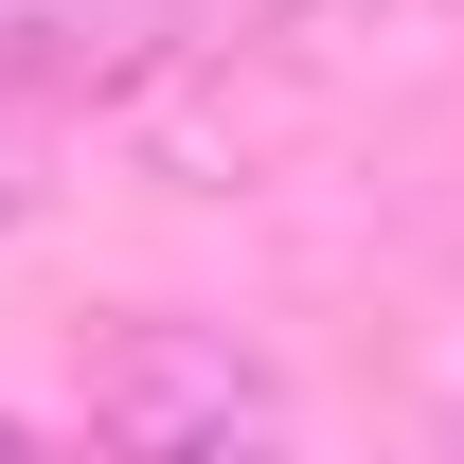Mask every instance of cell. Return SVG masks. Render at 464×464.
<instances>
[{
	"label": "cell",
	"mask_w": 464,
	"mask_h": 464,
	"mask_svg": "<svg viewBox=\"0 0 464 464\" xmlns=\"http://www.w3.org/2000/svg\"><path fill=\"white\" fill-rule=\"evenodd\" d=\"M90 429L108 464H286V375L232 322H108L90 340Z\"/></svg>",
	"instance_id": "obj_1"
},
{
	"label": "cell",
	"mask_w": 464,
	"mask_h": 464,
	"mask_svg": "<svg viewBox=\"0 0 464 464\" xmlns=\"http://www.w3.org/2000/svg\"><path fill=\"white\" fill-rule=\"evenodd\" d=\"M215 18H250V36H304V54H340V36H429V18H464V0H215Z\"/></svg>",
	"instance_id": "obj_2"
},
{
	"label": "cell",
	"mask_w": 464,
	"mask_h": 464,
	"mask_svg": "<svg viewBox=\"0 0 464 464\" xmlns=\"http://www.w3.org/2000/svg\"><path fill=\"white\" fill-rule=\"evenodd\" d=\"M0 464H72V447H36V429H18V411H0Z\"/></svg>",
	"instance_id": "obj_3"
},
{
	"label": "cell",
	"mask_w": 464,
	"mask_h": 464,
	"mask_svg": "<svg viewBox=\"0 0 464 464\" xmlns=\"http://www.w3.org/2000/svg\"><path fill=\"white\" fill-rule=\"evenodd\" d=\"M0 215H36V179H18V143H0Z\"/></svg>",
	"instance_id": "obj_4"
},
{
	"label": "cell",
	"mask_w": 464,
	"mask_h": 464,
	"mask_svg": "<svg viewBox=\"0 0 464 464\" xmlns=\"http://www.w3.org/2000/svg\"><path fill=\"white\" fill-rule=\"evenodd\" d=\"M447 464H464V411H447Z\"/></svg>",
	"instance_id": "obj_5"
}]
</instances>
